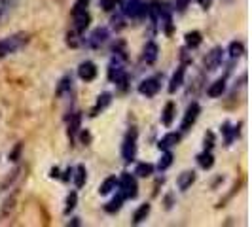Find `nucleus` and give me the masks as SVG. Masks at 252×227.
Instances as JSON below:
<instances>
[{"label":"nucleus","mask_w":252,"mask_h":227,"mask_svg":"<svg viewBox=\"0 0 252 227\" xmlns=\"http://www.w3.org/2000/svg\"><path fill=\"white\" fill-rule=\"evenodd\" d=\"M27 42H29V34H25V32H17V34H12V36L2 38L0 40V61L4 57L15 53V51H19Z\"/></svg>","instance_id":"f257e3e1"},{"label":"nucleus","mask_w":252,"mask_h":227,"mask_svg":"<svg viewBox=\"0 0 252 227\" xmlns=\"http://www.w3.org/2000/svg\"><path fill=\"white\" fill-rule=\"evenodd\" d=\"M118 188H120V195L124 199H135L139 195V186H137V180L133 174L124 172L122 178L118 180Z\"/></svg>","instance_id":"f03ea898"},{"label":"nucleus","mask_w":252,"mask_h":227,"mask_svg":"<svg viewBox=\"0 0 252 227\" xmlns=\"http://www.w3.org/2000/svg\"><path fill=\"white\" fill-rule=\"evenodd\" d=\"M137 137H139L137 129H131L126 135V139H124V144H122V157H124V161H127V163L135 161V157H137Z\"/></svg>","instance_id":"7ed1b4c3"},{"label":"nucleus","mask_w":252,"mask_h":227,"mask_svg":"<svg viewBox=\"0 0 252 227\" xmlns=\"http://www.w3.org/2000/svg\"><path fill=\"white\" fill-rule=\"evenodd\" d=\"M199 114H201V106H199L197 102H191L188 108H186V114H184V117H182V125H180V129H182L184 133H188L189 129L193 127V123L197 121Z\"/></svg>","instance_id":"20e7f679"},{"label":"nucleus","mask_w":252,"mask_h":227,"mask_svg":"<svg viewBox=\"0 0 252 227\" xmlns=\"http://www.w3.org/2000/svg\"><path fill=\"white\" fill-rule=\"evenodd\" d=\"M108 36H110V32H108V28L106 27H99V28H95L88 38V46L91 50H99L101 46H104L106 42H108Z\"/></svg>","instance_id":"39448f33"},{"label":"nucleus","mask_w":252,"mask_h":227,"mask_svg":"<svg viewBox=\"0 0 252 227\" xmlns=\"http://www.w3.org/2000/svg\"><path fill=\"white\" fill-rule=\"evenodd\" d=\"M146 13H148V6H144L140 0H126V4H124V15L137 19V17H142Z\"/></svg>","instance_id":"423d86ee"},{"label":"nucleus","mask_w":252,"mask_h":227,"mask_svg":"<svg viewBox=\"0 0 252 227\" xmlns=\"http://www.w3.org/2000/svg\"><path fill=\"white\" fill-rule=\"evenodd\" d=\"M222 61H224V50L222 48H213V50L205 55V68L209 72L218 70V66L222 64Z\"/></svg>","instance_id":"0eeeda50"},{"label":"nucleus","mask_w":252,"mask_h":227,"mask_svg":"<svg viewBox=\"0 0 252 227\" xmlns=\"http://www.w3.org/2000/svg\"><path fill=\"white\" fill-rule=\"evenodd\" d=\"M161 89V84L158 78H146L139 84V93L144 97H156Z\"/></svg>","instance_id":"6e6552de"},{"label":"nucleus","mask_w":252,"mask_h":227,"mask_svg":"<svg viewBox=\"0 0 252 227\" xmlns=\"http://www.w3.org/2000/svg\"><path fill=\"white\" fill-rule=\"evenodd\" d=\"M99 74V70H97V64L91 63V61H84V63L78 66V76H80V80H84V82H93L95 78Z\"/></svg>","instance_id":"1a4fd4ad"},{"label":"nucleus","mask_w":252,"mask_h":227,"mask_svg":"<svg viewBox=\"0 0 252 227\" xmlns=\"http://www.w3.org/2000/svg\"><path fill=\"white\" fill-rule=\"evenodd\" d=\"M184 76H186V66H184V64H180L177 70H175V74L171 76V82H169V93H177L178 89L182 87V84H184Z\"/></svg>","instance_id":"9d476101"},{"label":"nucleus","mask_w":252,"mask_h":227,"mask_svg":"<svg viewBox=\"0 0 252 227\" xmlns=\"http://www.w3.org/2000/svg\"><path fill=\"white\" fill-rule=\"evenodd\" d=\"M158 55H159V46L156 42H148L144 46V51H142V59L146 64H154L158 61Z\"/></svg>","instance_id":"9b49d317"},{"label":"nucleus","mask_w":252,"mask_h":227,"mask_svg":"<svg viewBox=\"0 0 252 227\" xmlns=\"http://www.w3.org/2000/svg\"><path fill=\"white\" fill-rule=\"evenodd\" d=\"M195 178H197V174H195L193 170H184V172H180V174H178V180H177L178 189H180V191H186V189H189L191 186H193Z\"/></svg>","instance_id":"f8f14e48"},{"label":"nucleus","mask_w":252,"mask_h":227,"mask_svg":"<svg viewBox=\"0 0 252 227\" xmlns=\"http://www.w3.org/2000/svg\"><path fill=\"white\" fill-rule=\"evenodd\" d=\"M175 117H177V104L171 101L165 104L163 112H161V123L165 127H171L173 121H175Z\"/></svg>","instance_id":"ddd939ff"},{"label":"nucleus","mask_w":252,"mask_h":227,"mask_svg":"<svg viewBox=\"0 0 252 227\" xmlns=\"http://www.w3.org/2000/svg\"><path fill=\"white\" fill-rule=\"evenodd\" d=\"M178 142H180V135L178 133H167L165 137H161V140L158 142V148L163 151V150H171L175 148Z\"/></svg>","instance_id":"4468645a"},{"label":"nucleus","mask_w":252,"mask_h":227,"mask_svg":"<svg viewBox=\"0 0 252 227\" xmlns=\"http://www.w3.org/2000/svg\"><path fill=\"white\" fill-rule=\"evenodd\" d=\"M226 91V80L224 78H220V80H216L213 82L209 89H207V95L211 97V99H216V97H222V93Z\"/></svg>","instance_id":"2eb2a0df"},{"label":"nucleus","mask_w":252,"mask_h":227,"mask_svg":"<svg viewBox=\"0 0 252 227\" xmlns=\"http://www.w3.org/2000/svg\"><path fill=\"white\" fill-rule=\"evenodd\" d=\"M110 102H112V95H110V93H102V95H99V99H97V102H95V106L91 108V115H99V112H102Z\"/></svg>","instance_id":"dca6fc26"},{"label":"nucleus","mask_w":252,"mask_h":227,"mask_svg":"<svg viewBox=\"0 0 252 227\" xmlns=\"http://www.w3.org/2000/svg\"><path fill=\"white\" fill-rule=\"evenodd\" d=\"M152 206L150 202H144V204H140L139 208L135 210V214H133V224L135 226H139V224H142L146 218H148V214H150Z\"/></svg>","instance_id":"f3484780"},{"label":"nucleus","mask_w":252,"mask_h":227,"mask_svg":"<svg viewBox=\"0 0 252 227\" xmlns=\"http://www.w3.org/2000/svg\"><path fill=\"white\" fill-rule=\"evenodd\" d=\"M184 42H186V48L189 50H195L197 46H201L203 42V36L199 30H191V32H186V36H184Z\"/></svg>","instance_id":"a211bd4d"},{"label":"nucleus","mask_w":252,"mask_h":227,"mask_svg":"<svg viewBox=\"0 0 252 227\" xmlns=\"http://www.w3.org/2000/svg\"><path fill=\"white\" fill-rule=\"evenodd\" d=\"M197 163H199V167H201V169L209 170V169H213V165H215V155L211 153V150L201 151V153L197 155Z\"/></svg>","instance_id":"6ab92c4d"},{"label":"nucleus","mask_w":252,"mask_h":227,"mask_svg":"<svg viewBox=\"0 0 252 227\" xmlns=\"http://www.w3.org/2000/svg\"><path fill=\"white\" fill-rule=\"evenodd\" d=\"M72 172H74L76 188H84V184H86V180H88V170H86V165H78Z\"/></svg>","instance_id":"aec40b11"},{"label":"nucleus","mask_w":252,"mask_h":227,"mask_svg":"<svg viewBox=\"0 0 252 227\" xmlns=\"http://www.w3.org/2000/svg\"><path fill=\"white\" fill-rule=\"evenodd\" d=\"M116 188H118V178L108 176L101 186H99V193H101V195H108V193H112Z\"/></svg>","instance_id":"412c9836"},{"label":"nucleus","mask_w":252,"mask_h":227,"mask_svg":"<svg viewBox=\"0 0 252 227\" xmlns=\"http://www.w3.org/2000/svg\"><path fill=\"white\" fill-rule=\"evenodd\" d=\"M70 87H72V78H70V76H64V78H61V82L57 84L55 95H57V97H63L64 93L70 91Z\"/></svg>","instance_id":"4be33fe9"},{"label":"nucleus","mask_w":252,"mask_h":227,"mask_svg":"<svg viewBox=\"0 0 252 227\" xmlns=\"http://www.w3.org/2000/svg\"><path fill=\"white\" fill-rule=\"evenodd\" d=\"M124 201H126V199H124L122 195L114 197L112 201L106 202V204H104V212H108V214H116V212H118V210L122 208V204H124Z\"/></svg>","instance_id":"5701e85b"},{"label":"nucleus","mask_w":252,"mask_h":227,"mask_svg":"<svg viewBox=\"0 0 252 227\" xmlns=\"http://www.w3.org/2000/svg\"><path fill=\"white\" fill-rule=\"evenodd\" d=\"M154 174V165L152 163H139L135 169V176L139 178H148Z\"/></svg>","instance_id":"b1692460"},{"label":"nucleus","mask_w":252,"mask_h":227,"mask_svg":"<svg viewBox=\"0 0 252 227\" xmlns=\"http://www.w3.org/2000/svg\"><path fill=\"white\" fill-rule=\"evenodd\" d=\"M222 133H224V137H226V144L229 146V144L233 142V139H235V137L239 135V129H237V127H231L226 121V123L222 125Z\"/></svg>","instance_id":"393cba45"},{"label":"nucleus","mask_w":252,"mask_h":227,"mask_svg":"<svg viewBox=\"0 0 252 227\" xmlns=\"http://www.w3.org/2000/svg\"><path fill=\"white\" fill-rule=\"evenodd\" d=\"M13 6H15V0H0V23L10 15Z\"/></svg>","instance_id":"a878e982"},{"label":"nucleus","mask_w":252,"mask_h":227,"mask_svg":"<svg viewBox=\"0 0 252 227\" xmlns=\"http://www.w3.org/2000/svg\"><path fill=\"white\" fill-rule=\"evenodd\" d=\"M76 204H78V193H76V191H70V193L66 195V201H64V214L66 216L70 214L76 208Z\"/></svg>","instance_id":"bb28decb"},{"label":"nucleus","mask_w":252,"mask_h":227,"mask_svg":"<svg viewBox=\"0 0 252 227\" xmlns=\"http://www.w3.org/2000/svg\"><path fill=\"white\" fill-rule=\"evenodd\" d=\"M243 55H245V46L241 42H231L229 44V57L231 59H239Z\"/></svg>","instance_id":"cd10ccee"},{"label":"nucleus","mask_w":252,"mask_h":227,"mask_svg":"<svg viewBox=\"0 0 252 227\" xmlns=\"http://www.w3.org/2000/svg\"><path fill=\"white\" fill-rule=\"evenodd\" d=\"M173 159H175L173 153L169 150H163V155H161V159H159V163H158V169H159V170H167V169L173 165Z\"/></svg>","instance_id":"c85d7f7f"},{"label":"nucleus","mask_w":252,"mask_h":227,"mask_svg":"<svg viewBox=\"0 0 252 227\" xmlns=\"http://www.w3.org/2000/svg\"><path fill=\"white\" fill-rule=\"evenodd\" d=\"M80 125H82V115H80V114H74V115L70 117V123H68V135L74 137L76 133L80 131Z\"/></svg>","instance_id":"c756f323"},{"label":"nucleus","mask_w":252,"mask_h":227,"mask_svg":"<svg viewBox=\"0 0 252 227\" xmlns=\"http://www.w3.org/2000/svg\"><path fill=\"white\" fill-rule=\"evenodd\" d=\"M66 44H68L70 48H78V46H80V32H78V30L68 32V34H66Z\"/></svg>","instance_id":"7c9ffc66"},{"label":"nucleus","mask_w":252,"mask_h":227,"mask_svg":"<svg viewBox=\"0 0 252 227\" xmlns=\"http://www.w3.org/2000/svg\"><path fill=\"white\" fill-rule=\"evenodd\" d=\"M203 146H205V150H213V146H215V133H213V131H207V133H205Z\"/></svg>","instance_id":"2f4dec72"},{"label":"nucleus","mask_w":252,"mask_h":227,"mask_svg":"<svg viewBox=\"0 0 252 227\" xmlns=\"http://www.w3.org/2000/svg\"><path fill=\"white\" fill-rule=\"evenodd\" d=\"M21 151H23V144L19 142V144H15V148H13V150L10 151V155H8V157H10V161H13V163H15V161H19Z\"/></svg>","instance_id":"473e14b6"},{"label":"nucleus","mask_w":252,"mask_h":227,"mask_svg":"<svg viewBox=\"0 0 252 227\" xmlns=\"http://www.w3.org/2000/svg\"><path fill=\"white\" fill-rule=\"evenodd\" d=\"M99 6L104 12H112L114 8L118 6V0H99Z\"/></svg>","instance_id":"72a5a7b5"},{"label":"nucleus","mask_w":252,"mask_h":227,"mask_svg":"<svg viewBox=\"0 0 252 227\" xmlns=\"http://www.w3.org/2000/svg\"><path fill=\"white\" fill-rule=\"evenodd\" d=\"M189 0H177V10L178 12H184L186 8H188Z\"/></svg>","instance_id":"f704fd0d"},{"label":"nucleus","mask_w":252,"mask_h":227,"mask_svg":"<svg viewBox=\"0 0 252 227\" xmlns=\"http://www.w3.org/2000/svg\"><path fill=\"white\" fill-rule=\"evenodd\" d=\"M80 139H82L84 144H89V142H91V135H89L88 131H82V133H80Z\"/></svg>","instance_id":"c9c22d12"},{"label":"nucleus","mask_w":252,"mask_h":227,"mask_svg":"<svg viewBox=\"0 0 252 227\" xmlns=\"http://www.w3.org/2000/svg\"><path fill=\"white\" fill-rule=\"evenodd\" d=\"M197 4H199L201 8H205V10H209V8L213 6V0H197Z\"/></svg>","instance_id":"e433bc0d"},{"label":"nucleus","mask_w":252,"mask_h":227,"mask_svg":"<svg viewBox=\"0 0 252 227\" xmlns=\"http://www.w3.org/2000/svg\"><path fill=\"white\" fill-rule=\"evenodd\" d=\"M72 170H74V169H70V167H68V169H66V170H64V176H63V180H64V182H68V180H70V178H72Z\"/></svg>","instance_id":"4c0bfd02"},{"label":"nucleus","mask_w":252,"mask_h":227,"mask_svg":"<svg viewBox=\"0 0 252 227\" xmlns=\"http://www.w3.org/2000/svg\"><path fill=\"white\" fill-rule=\"evenodd\" d=\"M68 226L78 227V226H80V218H72V222H68Z\"/></svg>","instance_id":"58836bf2"},{"label":"nucleus","mask_w":252,"mask_h":227,"mask_svg":"<svg viewBox=\"0 0 252 227\" xmlns=\"http://www.w3.org/2000/svg\"><path fill=\"white\" fill-rule=\"evenodd\" d=\"M51 178H59V169L55 167V169H51V174H50Z\"/></svg>","instance_id":"ea45409f"},{"label":"nucleus","mask_w":252,"mask_h":227,"mask_svg":"<svg viewBox=\"0 0 252 227\" xmlns=\"http://www.w3.org/2000/svg\"><path fill=\"white\" fill-rule=\"evenodd\" d=\"M165 201H167V208H171V206H173V204H171V202H173V195H167Z\"/></svg>","instance_id":"a19ab883"}]
</instances>
